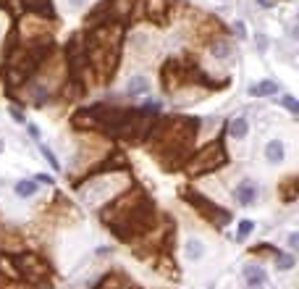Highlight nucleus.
<instances>
[{"label": "nucleus", "mask_w": 299, "mask_h": 289, "mask_svg": "<svg viewBox=\"0 0 299 289\" xmlns=\"http://www.w3.org/2000/svg\"><path fill=\"white\" fill-rule=\"evenodd\" d=\"M284 158H286V147H284V142L281 139H270V142L265 145V161L270 163V166H278V163H284Z\"/></svg>", "instance_id": "1"}, {"label": "nucleus", "mask_w": 299, "mask_h": 289, "mask_svg": "<svg viewBox=\"0 0 299 289\" xmlns=\"http://www.w3.org/2000/svg\"><path fill=\"white\" fill-rule=\"evenodd\" d=\"M244 279L249 289H263L265 287V274L260 266H244Z\"/></svg>", "instance_id": "3"}, {"label": "nucleus", "mask_w": 299, "mask_h": 289, "mask_svg": "<svg viewBox=\"0 0 299 289\" xmlns=\"http://www.w3.org/2000/svg\"><path fill=\"white\" fill-rule=\"evenodd\" d=\"M37 192V182H18L16 184V194H18V197H32V194Z\"/></svg>", "instance_id": "6"}, {"label": "nucleus", "mask_w": 299, "mask_h": 289, "mask_svg": "<svg viewBox=\"0 0 299 289\" xmlns=\"http://www.w3.org/2000/svg\"><path fill=\"white\" fill-rule=\"evenodd\" d=\"M247 134H249V124H247V118H241V116H239V118H233V121H231V137H233V139H244Z\"/></svg>", "instance_id": "4"}, {"label": "nucleus", "mask_w": 299, "mask_h": 289, "mask_svg": "<svg viewBox=\"0 0 299 289\" xmlns=\"http://www.w3.org/2000/svg\"><path fill=\"white\" fill-rule=\"evenodd\" d=\"M147 87V82L142 79V77H137L134 82H132V85H129V92H132V95H134V92H142Z\"/></svg>", "instance_id": "9"}, {"label": "nucleus", "mask_w": 299, "mask_h": 289, "mask_svg": "<svg viewBox=\"0 0 299 289\" xmlns=\"http://www.w3.org/2000/svg\"><path fill=\"white\" fill-rule=\"evenodd\" d=\"M42 155H45V158H48V161H50V166H53V169H61V163L55 161V155H53V153H50V150H48V147H45V145H42Z\"/></svg>", "instance_id": "11"}, {"label": "nucleus", "mask_w": 299, "mask_h": 289, "mask_svg": "<svg viewBox=\"0 0 299 289\" xmlns=\"http://www.w3.org/2000/svg\"><path fill=\"white\" fill-rule=\"evenodd\" d=\"M281 102H284V105H286V108H289V110H297V102H294V100H292V97H284V100H281Z\"/></svg>", "instance_id": "12"}, {"label": "nucleus", "mask_w": 299, "mask_h": 289, "mask_svg": "<svg viewBox=\"0 0 299 289\" xmlns=\"http://www.w3.org/2000/svg\"><path fill=\"white\" fill-rule=\"evenodd\" d=\"M236 32H239L241 37H244V32H247V29H244V21H236Z\"/></svg>", "instance_id": "13"}, {"label": "nucleus", "mask_w": 299, "mask_h": 289, "mask_svg": "<svg viewBox=\"0 0 299 289\" xmlns=\"http://www.w3.org/2000/svg\"><path fill=\"white\" fill-rule=\"evenodd\" d=\"M236 200L241 205H252L257 200V184L252 182V179H244V182H239L236 184Z\"/></svg>", "instance_id": "2"}, {"label": "nucleus", "mask_w": 299, "mask_h": 289, "mask_svg": "<svg viewBox=\"0 0 299 289\" xmlns=\"http://www.w3.org/2000/svg\"><path fill=\"white\" fill-rule=\"evenodd\" d=\"M184 253H186L189 260H200L205 255V245L200 239H189V242H186V247H184Z\"/></svg>", "instance_id": "5"}, {"label": "nucleus", "mask_w": 299, "mask_h": 289, "mask_svg": "<svg viewBox=\"0 0 299 289\" xmlns=\"http://www.w3.org/2000/svg\"><path fill=\"white\" fill-rule=\"evenodd\" d=\"M292 266H294V258L292 255H278V268H281V271H289Z\"/></svg>", "instance_id": "8"}, {"label": "nucleus", "mask_w": 299, "mask_h": 289, "mask_svg": "<svg viewBox=\"0 0 299 289\" xmlns=\"http://www.w3.org/2000/svg\"><path fill=\"white\" fill-rule=\"evenodd\" d=\"M249 92L252 95H270V92H278V85L276 82H263V85H255Z\"/></svg>", "instance_id": "7"}, {"label": "nucleus", "mask_w": 299, "mask_h": 289, "mask_svg": "<svg viewBox=\"0 0 299 289\" xmlns=\"http://www.w3.org/2000/svg\"><path fill=\"white\" fill-rule=\"evenodd\" d=\"M297 242H299V237H297V234L289 237V245H292V247H297Z\"/></svg>", "instance_id": "14"}, {"label": "nucleus", "mask_w": 299, "mask_h": 289, "mask_svg": "<svg viewBox=\"0 0 299 289\" xmlns=\"http://www.w3.org/2000/svg\"><path fill=\"white\" fill-rule=\"evenodd\" d=\"M0 153H3V142H0Z\"/></svg>", "instance_id": "16"}, {"label": "nucleus", "mask_w": 299, "mask_h": 289, "mask_svg": "<svg viewBox=\"0 0 299 289\" xmlns=\"http://www.w3.org/2000/svg\"><path fill=\"white\" fill-rule=\"evenodd\" d=\"M252 226H255V223H252L249 218H244V221L239 223V237H247L249 231H252Z\"/></svg>", "instance_id": "10"}, {"label": "nucleus", "mask_w": 299, "mask_h": 289, "mask_svg": "<svg viewBox=\"0 0 299 289\" xmlns=\"http://www.w3.org/2000/svg\"><path fill=\"white\" fill-rule=\"evenodd\" d=\"M69 3H71L74 8H79V5H84V0H69Z\"/></svg>", "instance_id": "15"}]
</instances>
